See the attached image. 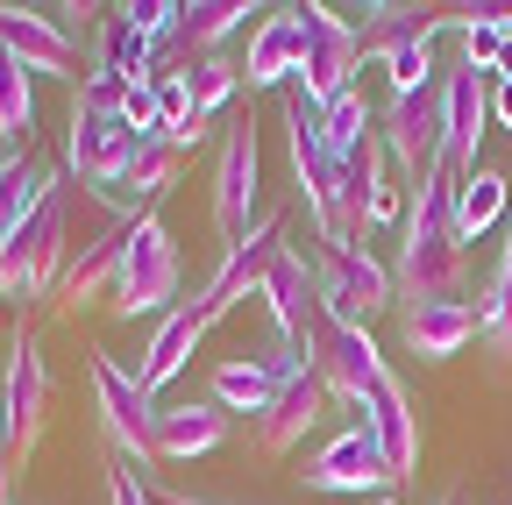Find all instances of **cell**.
I'll return each mask as SVG.
<instances>
[{"label": "cell", "instance_id": "cell-24", "mask_svg": "<svg viewBox=\"0 0 512 505\" xmlns=\"http://www.w3.org/2000/svg\"><path fill=\"white\" fill-rule=\"evenodd\" d=\"M356 36H363V57H399L413 43H434L441 36V8H413V0H377V8H349Z\"/></svg>", "mask_w": 512, "mask_h": 505}, {"label": "cell", "instance_id": "cell-22", "mask_svg": "<svg viewBox=\"0 0 512 505\" xmlns=\"http://www.w3.org/2000/svg\"><path fill=\"white\" fill-rule=\"evenodd\" d=\"M299 65H306L299 8H264V22H256V36H249V57H242V86L249 93L256 86H285V79H299Z\"/></svg>", "mask_w": 512, "mask_h": 505}, {"label": "cell", "instance_id": "cell-35", "mask_svg": "<svg viewBox=\"0 0 512 505\" xmlns=\"http://www.w3.org/2000/svg\"><path fill=\"white\" fill-rule=\"evenodd\" d=\"M107 505H157V491L128 470V463H114V470H107Z\"/></svg>", "mask_w": 512, "mask_h": 505}, {"label": "cell", "instance_id": "cell-6", "mask_svg": "<svg viewBox=\"0 0 512 505\" xmlns=\"http://www.w3.org/2000/svg\"><path fill=\"white\" fill-rule=\"evenodd\" d=\"M50 413H57V385H50L43 342L29 335V321H15V335H8V370H0V420H8L15 470H29V456L43 449Z\"/></svg>", "mask_w": 512, "mask_h": 505}, {"label": "cell", "instance_id": "cell-5", "mask_svg": "<svg viewBox=\"0 0 512 505\" xmlns=\"http://www.w3.org/2000/svg\"><path fill=\"white\" fill-rule=\"evenodd\" d=\"M178 299H185V264H178V242H171L164 214L150 207L136 221V235H128V249H121V278H114L107 306L121 321H143V313H171Z\"/></svg>", "mask_w": 512, "mask_h": 505}, {"label": "cell", "instance_id": "cell-20", "mask_svg": "<svg viewBox=\"0 0 512 505\" xmlns=\"http://www.w3.org/2000/svg\"><path fill=\"white\" fill-rule=\"evenodd\" d=\"M363 420H370V434H377L384 463H392V484L420 477V413H413V399H406V385H399L392 370L377 377V392H370Z\"/></svg>", "mask_w": 512, "mask_h": 505}, {"label": "cell", "instance_id": "cell-4", "mask_svg": "<svg viewBox=\"0 0 512 505\" xmlns=\"http://www.w3.org/2000/svg\"><path fill=\"white\" fill-rule=\"evenodd\" d=\"M86 385H93V413H100V434L114 463H128L143 484L157 477V399L136 385V370H121L107 349L86 356Z\"/></svg>", "mask_w": 512, "mask_h": 505}, {"label": "cell", "instance_id": "cell-8", "mask_svg": "<svg viewBox=\"0 0 512 505\" xmlns=\"http://www.w3.org/2000/svg\"><path fill=\"white\" fill-rule=\"evenodd\" d=\"M256 178H264V136H256L249 114H228L221 121V150H214V185H207L221 242H242L256 221H264L256 214Z\"/></svg>", "mask_w": 512, "mask_h": 505}, {"label": "cell", "instance_id": "cell-12", "mask_svg": "<svg viewBox=\"0 0 512 505\" xmlns=\"http://www.w3.org/2000/svg\"><path fill=\"white\" fill-rule=\"evenodd\" d=\"M278 249H285V214H264L242 242H228V249H221V264H214V271H207V285H200L207 328H214V321H228L242 299L264 292V278H271V264H278Z\"/></svg>", "mask_w": 512, "mask_h": 505}, {"label": "cell", "instance_id": "cell-25", "mask_svg": "<svg viewBox=\"0 0 512 505\" xmlns=\"http://www.w3.org/2000/svg\"><path fill=\"white\" fill-rule=\"evenodd\" d=\"M57 178H64V171H57L50 157H36V150L0 157V257H8L15 235L36 221V207H43V193H50Z\"/></svg>", "mask_w": 512, "mask_h": 505}, {"label": "cell", "instance_id": "cell-13", "mask_svg": "<svg viewBox=\"0 0 512 505\" xmlns=\"http://www.w3.org/2000/svg\"><path fill=\"white\" fill-rule=\"evenodd\" d=\"M299 484H306V491H335V498H363V491H384V484H392V463H384L370 420H342V427L306 456Z\"/></svg>", "mask_w": 512, "mask_h": 505}, {"label": "cell", "instance_id": "cell-15", "mask_svg": "<svg viewBox=\"0 0 512 505\" xmlns=\"http://www.w3.org/2000/svg\"><path fill=\"white\" fill-rule=\"evenodd\" d=\"M384 370H392V363H384V349L370 342V328H356V321H320L313 377L328 385L335 406H349V413L363 420V406H370V392H377V377H384Z\"/></svg>", "mask_w": 512, "mask_h": 505}, {"label": "cell", "instance_id": "cell-9", "mask_svg": "<svg viewBox=\"0 0 512 505\" xmlns=\"http://www.w3.org/2000/svg\"><path fill=\"white\" fill-rule=\"evenodd\" d=\"M299 22H306V65H299L292 86H299L313 107H328V100H342V93L356 86V72H363V36H356V22H349V8H328V0H306Z\"/></svg>", "mask_w": 512, "mask_h": 505}, {"label": "cell", "instance_id": "cell-39", "mask_svg": "<svg viewBox=\"0 0 512 505\" xmlns=\"http://www.w3.org/2000/svg\"><path fill=\"white\" fill-rule=\"evenodd\" d=\"M434 505H463V491H441V498H434Z\"/></svg>", "mask_w": 512, "mask_h": 505}, {"label": "cell", "instance_id": "cell-23", "mask_svg": "<svg viewBox=\"0 0 512 505\" xmlns=\"http://www.w3.org/2000/svg\"><path fill=\"white\" fill-rule=\"evenodd\" d=\"M228 441V413L214 399H157V463H192Z\"/></svg>", "mask_w": 512, "mask_h": 505}, {"label": "cell", "instance_id": "cell-37", "mask_svg": "<svg viewBox=\"0 0 512 505\" xmlns=\"http://www.w3.org/2000/svg\"><path fill=\"white\" fill-rule=\"evenodd\" d=\"M164 505H221V498H200V491H171Z\"/></svg>", "mask_w": 512, "mask_h": 505}, {"label": "cell", "instance_id": "cell-32", "mask_svg": "<svg viewBox=\"0 0 512 505\" xmlns=\"http://www.w3.org/2000/svg\"><path fill=\"white\" fill-rule=\"evenodd\" d=\"M0 136L15 150H29V136H36V79L15 57H0Z\"/></svg>", "mask_w": 512, "mask_h": 505}, {"label": "cell", "instance_id": "cell-11", "mask_svg": "<svg viewBox=\"0 0 512 505\" xmlns=\"http://www.w3.org/2000/svg\"><path fill=\"white\" fill-rule=\"evenodd\" d=\"M377 143H384V157H392V171H399V185L413 193V185L441 164V86H427V93H392L377 107Z\"/></svg>", "mask_w": 512, "mask_h": 505}, {"label": "cell", "instance_id": "cell-17", "mask_svg": "<svg viewBox=\"0 0 512 505\" xmlns=\"http://www.w3.org/2000/svg\"><path fill=\"white\" fill-rule=\"evenodd\" d=\"M491 72H470V65H456V72H441V164L456 171V178H470L477 171V143H484V129H491Z\"/></svg>", "mask_w": 512, "mask_h": 505}, {"label": "cell", "instance_id": "cell-31", "mask_svg": "<svg viewBox=\"0 0 512 505\" xmlns=\"http://www.w3.org/2000/svg\"><path fill=\"white\" fill-rule=\"evenodd\" d=\"M370 136H377V107L363 100V86H349L342 100H328V107H320V143H328L335 157H356Z\"/></svg>", "mask_w": 512, "mask_h": 505}, {"label": "cell", "instance_id": "cell-41", "mask_svg": "<svg viewBox=\"0 0 512 505\" xmlns=\"http://www.w3.org/2000/svg\"><path fill=\"white\" fill-rule=\"evenodd\" d=\"M377 505H399V498H377Z\"/></svg>", "mask_w": 512, "mask_h": 505}, {"label": "cell", "instance_id": "cell-38", "mask_svg": "<svg viewBox=\"0 0 512 505\" xmlns=\"http://www.w3.org/2000/svg\"><path fill=\"white\" fill-rule=\"evenodd\" d=\"M498 79H512V36H505V50H498Z\"/></svg>", "mask_w": 512, "mask_h": 505}, {"label": "cell", "instance_id": "cell-34", "mask_svg": "<svg viewBox=\"0 0 512 505\" xmlns=\"http://www.w3.org/2000/svg\"><path fill=\"white\" fill-rule=\"evenodd\" d=\"M498 50H505L498 29H463V65H470V72H491V79H498Z\"/></svg>", "mask_w": 512, "mask_h": 505}, {"label": "cell", "instance_id": "cell-40", "mask_svg": "<svg viewBox=\"0 0 512 505\" xmlns=\"http://www.w3.org/2000/svg\"><path fill=\"white\" fill-rule=\"evenodd\" d=\"M0 157H15V143H8V136H0Z\"/></svg>", "mask_w": 512, "mask_h": 505}, {"label": "cell", "instance_id": "cell-36", "mask_svg": "<svg viewBox=\"0 0 512 505\" xmlns=\"http://www.w3.org/2000/svg\"><path fill=\"white\" fill-rule=\"evenodd\" d=\"M491 121L512 136V79H498V86H491Z\"/></svg>", "mask_w": 512, "mask_h": 505}, {"label": "cell", "instance_id": "cell-19", "mask_svg": "<svg viewBox=\"0 0 512 505\" xmlns=\"http://www.w3.org/2000/svg\"><path fill=\"white\" fill-rule=\"evenodd\" d=\"M328 413H335L328 385H320V377L306 370V377H292V385H278L271 413H264V420H249V434H256V449H264V456H292Z\"/></svg>", "mask_w": 512, "mask_h": 505}, {"label": "cell", "instance_id": "cell-18", "mask_svg": "<svg viewBox=\"0 0 512 505\" xmlns=\"http://www.w3.org/2000/svg\"><path fill=\"white\" fill-rule=\"evenodd\" d=\"M207 342V306H200V292L192 299H178L164 321H157V335H150V349H143V363H136V385L150 392V399H164L171 392V377L192 363V349Z\"/></svg>", "mask_w": 512, "mask_h": 505}, {"label": "cell", "instance_id": "cell-28", "mask_svg": "<svg viewBox=\"0 0 512 505\" xmlns=\"http://www.w3.org/2000/svg\"><path fill=\"white\" fill-rule=\"evenodd\" d=\"M477 342L512 363V221H505V242H498V264H491V285L477 299Z\"/></svg>", "mask_w": 512, "mask_h": 505}, {"label": "cell", "instance_id": "cell-29", "mask_svg": "<svg viewBox=\"0 0 512 505\" xmlns=\"http://www.w3.org/2000/svg\"><path fill=\"white\" fill-rule=\"evenodd\" d=\"M178 164H185V150L157 129V136H143V150H136V164H128V185H121V200L128 207H157L164 193H171V185H178Z\"/></svg>", "mask_w": 512, "mask_h": 505}, {"label": "cell", "instance_id": "cell-30", "mask_svg": "<svg viewBox=\"0 0 512 505\" xmlns=\"http://www.w3.org/2000/svg\"><path fill=\"white\" fill-rule=\"evenodd\" d=\"M185 86H192V114H200V121H221V114L235 107V93H242V65H235L228 50L192 57V65H185Z\"/></svg>", "mask_w": 512, "mask_h": 505}, {"label": "cell", "instance_id": "cell-10", "mask_svg": "<svg viewBox=\"0 0 512 505\" xmlns=\"http://www.w3.org/2000/svg\"><path fill=\"white\" fill-rule=\"evenodd\" d=\"M313 278H320V321H356V328H370L384 306H399L392 264H377L370 249H320V257H313Z\"/></svg>", "mask_w": 512, "mask_h": 505}, {"label": "cell", "instance_id": "cell-2", "mask_svg": "<svg viewBox=\"0 0 512 505\" xmlns=\"http://www.w3.org/2000/svg\"><path fill=\"white\" fill-rule=\"evenodd\" d=\"M399 306H434V299H463L470 278V249L456 235V171L434 164L413 193H406V221H399Z\"/></svg>", "mask_w": 512, "mask_h": 505}, {"label": "cell", "instance_id": "cell-7", "mask_svg": "<svg viewBox=\"0 0 512 505\" xmlns=\"http://www.w3.org/2000/svg\"><path fill=\"white\" fill-rule=\"evenodd\" d=\"M136 150H143V136L121 121V107H86V100H72V129H64V171H72V185L121 200Z\"/></svg>", "mask_w": 512, "mask_h": 505}, {"label": "cell", "instance_id": "cell-27", "mask_svg": "<svg viewBox=\"0 0 512 505\" xmlns=\"http://www.w3.org/2000/svg\"><path fill=\"white\" fill-rule=\"evenodd\" d=\"M498 221H512V178L491 171V164H477L470 178H456V235L477 242V235L498 228Z\"/></svg>", "mask_w": 512, "mask_h": 505}, {"label": "cell", "instance_id": "cell-14", "mask_svg": "<svg viewBox=\"0 0 512 505\" xmlns=\"http://www.w3.org/2000/svg\"><path fill=\"white\" fill-rule=\"evenodd\" d=\"M256 299H264L278 342L313 363V349H320V278H313V257H306L299 242L278 249V264H271V278H264V292H256Z\"/></svg>", "mask_w": 512, "mask_h": 505}, {"label": "cell", "instance_id": "cell-21", "mask_svg": "<svg viewBox=\"0 0 512 505\" xmlns=\"http://www.w3.org/2000/svg\"><path fill=\"white\" fill-rule=\"evenodd\" d=\"M399 342L420 363H448L477 342V306L470 299H434V306H399Z\"/></svg>", "mask_w": 512, "mask_h": 505}, {"label": "cell", "instance_id": "cell-3", "mask_svg": "<svg viewBox=\"0 0 512 505\" xmlns=\"http://www.w3.org/2000/svg\"><path fill=\"white\" fill-rule=\"evenodd\" d=\"M79 207H86V193L72 178H57L43 193L36 221L15 235L8 257H0V306L29 313V306H50L64 292V271H72V249H79Z\"/></svg>", "mask_w": 512, "mask_h": 505}, {"label": "cell", "instance_id": "cell-1", "mask_svg": "<svg viewBox=\"0 0 512 505\" xmlns=\"http://www.w3.org/2000/svg\"><path fill=\"white\" fill-rule=\"evenodd\" d=\"M285 150H292V185L313 214L320 249H363L370 242V185L356 157H335L320 143V107L292 86L285 93Z\"/></svg>", "mask_w": 512, "mask_h": 505}, {"label": "cell", "instance_id": "cell-26", "mask_svg": "<svg viewBox=\"0 0 512 505\" xmlns=\"http://www.w3.org/2000/svg\"><path fill=\"white\" fill-rule=\"evenodd\" d=\"M207 399H214L221 413H249V420H264V413H271V399H278V385H271V370L256 363V356H228V363H214V370H207Z\"/></svg>", "mask_w": 512, "mask_h": 505}, {"label": "cell", "instance_id": "cell-16", "mask_svg": "<svg viewBox=\"0 0 512 505\" xmlns=\"http://www.w3.org/2000/svg\"><path fill=\"white\" fill-rule=\"evenodd\" d=\"M0 57H15L29 79H79V36L50 8H8L0 0Z\"/></svg>", "mask_w": 512, "mask_h": 505}, {"label": "cell", "instance_id": "cell-33", "mask_svg": "<svg viewBox=\"0 0 512 505\" xmlns=\"http://www.w3.org/2000/svg\"><path fill=\"white\" fill-rule=\"evenodd\" d=\"M384 72H392V93H427V86H441L434 43H413V50H399V57H384Z\"/></svg>", "mask_w": 512, "mask_h": 505}]
</instances>
